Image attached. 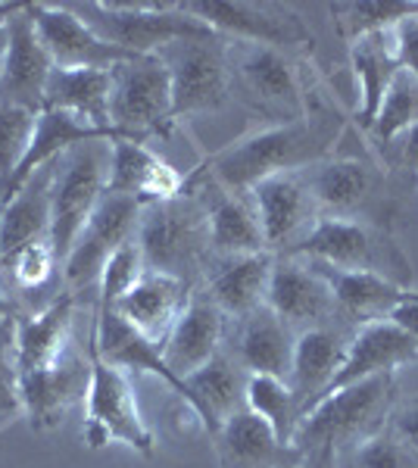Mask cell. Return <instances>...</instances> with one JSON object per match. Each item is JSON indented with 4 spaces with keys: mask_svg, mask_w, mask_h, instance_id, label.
<instances>
[{
    "mask_svg": "<svg viewBox=\"0 0 418 468\" xmlns=\"http://www.w3.org/2000/svg\"><path fill=\"white\" fill-rule=\"evenodd\" d=\"M344 125V112L316 90L313 107L303 119L253 128L244 138L212 150L200 165L231 194H250L265 178L306 172L309 165L334 156Z\"/></svg>",
    "mask_w": 418,
    "mask_h": 468,
    "instance_id": "1",
    "label": "cell"
},
{
    "mask_svg": "<svg viewBox=\"0 0 418 468\" xmlns=\"http://www.w3.org/2000/svg\"><path fill=\"white\" fill-rule=\"evenodd\" d=\"M134 244L147 271L172 275L197 288L212 256L203 197L188 185L185 194L172 200L144 203Z\"/></svg>",
    "mask_w": 418,
    "mask_h": 468,
    "instance_id": "2",
    "label": "cell"
},
{
    "mask_svg": "<svg viewBox=\"0 0 418 468\" xmlns=\"http://www.w3.org/2000/svg\"><path fill=\"white\" fill-rule=\"evenodd\" d=\"M228 72L231 97H238L269 125L303 119L318 90L316 81L303 72L300 59L269 44L228 41Z\"/></svg>",
    "mask_w": 418,
    "mask_h": 468,
    "instance_id": "3",
    "label": "cell"
},
{
    "mask_svg": "<svg viewBox=\"0 0 418 468\" xmlns=\"http://www.w3.org/2000/svg\"><path fill=\"white\" fill-rule=\"evenodd\" d=\"M322 218H349L393 231L400 209V181L378 160L366 156H328L303 172Z\"/></svg>",
    "mask_w": 418,
    "mask_h": 468,
    "instance_id": "4",
    "label": "cell"
},
{
    "mask_svg": "<svg viewBox=\"0 0 418 468\" xmlns=\"http://www.w3.org/2000/svg\"><path fill=\"white\" fill-rule=\"evenodd\" d=\"M66 6L88 28H94L103 41L134 57H156L172 41H185V37H219L181 4H156V0H110V4H101V0H85V4Z\"/></svg>",
    "mask_w": 418,
    "mask_h": 468,
    "instance_id": "5",
    "label": "cell"
},
{
    "mask_svg": "<svg viewBox=\"0 0 418 468\" xmlns=\"http://www.w3.org/2000/svg\"><path fill=\"white\" fill-rule=\"evenodd\" d=\"M397 399V375H378V378L334 390L300 419L294 447L303 452L331 447L344 456L369 434L381 431L387 412Z\"/></svg>",
    "mask_w": 418,
    "mask_h": 468,
    "instance_id": "6",
    "label": "cell"
},
{
    "mask_svg": "<svg viewBox=\"0 0 418 468\" xmlns=\"http://www.w3.org/2000/svg\"><path fill=\"white\" fill-rule=\"evenodd\" d=\"M94 313L88 315V362H91V381L85 397V428L81 437L91 450H103L106 443H125L138 456H154L156 437L154 428L144 421L138 397H134L132 375L123 368L110 366L94 344Z\"/></svg>",
    "mask_w": 418,
    "mask_h": 468,
    "instance_id": "7",
    "label": "cell"
},
{
    "mask_svg": "<svg viewBox=\"0 0 418 468\" xmlns=\"http://www.w3.org/2000/svg\"><path fill=\"white\" fill-rule=\"evenodd\" d=\"M294 256L338 271H369L402 288H413V262L402 253L393 231L349 218H318L303 247Z\"/></svg>",
    "mask_w": 418,
    "mask_h": 468,
    "instance_id": "8",
    "label": "cell"
},
{
    "mask_svg": "<svg viewBox=\"0 0 418 468\" xmlns=\"http://www.w3.org/2000/svg\"><path fill=\"white\" fill-rule=\"evenodd\" d=\"M110 125L123 141H166L175 132L172 81L159 57H134L110 69Z\"/></svg>",
    "mask_w": 418,
    "mask_h": 468,
    "instance_id": "9",
    "label": "cell"
},
{
    "mask_svg": "<svg viewBox=\"0 0 418 468\" xmlns=\"http://www.w3.org/2000/svg\"><path fill=\"white\" fill-rule=\"evenodd\" d=\"M113 141H88L66 150L53 163L50 181V244L59 262H66L75 238L85 229L94 207L106 194Z\"/></svg>",
    "mask_w": 418,
    "mask_h": 468,
    "instance_id": "10",
    "label": "cell"
},
{
    "mask_svg": "<svg viewBox=\"0 0 418 468\" xmlns=\"http://www.w3.org/2000/svg\"><path fill=\"white\" fill-rule=\"evenodd\" d=\"M169 69L175 122L203 112H219L231 103L228 37H185L156 54Z\"/></svg>",
    "mask_w": 418,
    "mask_h": 468,
    "instance_id": "11",
    "label": "cell"
},
{
    "mask_svg": "<svg viewBox=\"0 0 418 468\" xmlns=\"http://www.w3.org/2000/svg\"><path fill=\"white\" fill-rule=\"evenodd\" d=\"M141 207L144 203L134 197L103 194L63 262V271H59L63 275V291L75 293L79 300H97L106 262L125 244H132L134 234H138Z\"/></svg>",
    "mask_w": 418,
    "mask_h": 468,
    "instance_id": "12",
    "label": "cell"
},
{
    "mask_svg": "<svg viewBox=\"0 0 418 468\" xmlns=\"http://www.w3.org/2000/svg\"><path fill=\"white\" fill-rule=\"evenodd\" d=\"M185 6L191 16L209 26L216 35L228 41L269 44L278 50H303L313 48V28L296 16L287 4H250V0H188Z\"/></svg>",
    "mask_w": 418,
    "mask_h": 468,
    "instance_id": "13",
    "label": "cell"
},
{
    "mask_svg": "<svg viewBox=\"0 0 418 468\" xmlns=\"http://www.w3.org/2000/svg\"><path fill=\"white\" fill-rule=\"evenodd\" d=\"M247 197L253 203L265 250L272 256H294L322 218L303 172H284V176L265 178Z\"/></svg>",
    "mask_w": 418,
    "mask_h": 468,
    "instance_id": "14",
    "label": "cell"
},
{
    "mask_svg": "<svg viewBox=\"0 0 418 468\" xmlns=\"http://www.w3.org/2000/svg\"><path fill=\"white\" fill-rule=\"evenodd\" d=\"M19 397L26 419L32 431H53L66 421V415L79 399L88 397L91 381V362H88V344H75L66 356L35 372L16 375Z\"/></svg>",
    "mask_w": 418,
    "mask_h": 468,
    "instance_id": "15",
    "label": "cell"
},
{
    "mask_svg": "<svg viewBox=\"0 0 418 468\" xmlns=\"http://www.w3.org/2000/svg\"><path fill=\"white\" fill-rule=\"evenodd\" d=\"M28 13L57 69H113L134 59V54L103 41L66 4H28Z\"/></svg>",
    "mask_w": 418,
    "mask_h": 468,
    "instance_id": "16",
    "label": "cell"
},
{
    "mask_svg": "<svg viewBox=\"0 0 418 468\" xmlns=\"http://www.w3.org/2000/svg\"><path fill=\"white\" fill-rule=\"evenodd\" d=\"M265 306L291 324L296 335L322 324H338L331 284L313 262L300 256H275Z\"/></svg>",
    "mask_w": 418,
    "mask_h": 468,
    "instance_id": "17",
    "label": "cell"
},
{
    "mask_svg": "<svg viewBox=\"0 0 418 468\" xmlns=\"http://www.w3.org/2000/svg\"><path fill=\"white\" fill-rule=\"evenodd\" d=\"M296 346V331L284 319H278L269 306H260L244 319H228L222 350L244 368L247 375H291Z\"/></svg>",
    "mask_w": 418,
    "mask_h": 468,
    "instance_id": "18",
    "label": "cell"
},
{
    "mask_svg": "<svg viewBox=\"0 0 418 468\" xmlns=\"http://www.w3.org/2000/svg\"><path fill=\"white\" fill-rule=\"evenodd\" d=\"M188 185L203 197L209 225V247L216 256H238V253H263L265 240L260 218L253 213V203L247 194H231L219 185L203 165L188 172Z\"/></svg>",
    "mask_w": 418,
    "mask_h": 468,
    "instance_id": "19",
    "label": "cell"
},
{
    "mask_svg": "<svg viewBox=\"0 0 418 468\" xmlns=\"http://www.w3.org/2000/svg\"><path fill=\"white\" fill-rule=\"evenodd\" d=\"M272 269H275V256L269 250L238 253V256L212 253L197 288L222 309L225 319L234 322V319H244V315L265 306Z\"/></svg>",
    "mask_w": 418,
    "mask_h": 468,
    "instance_id": "20",
    "label": "cell"
},
{
    "mask_svg": "<svg viewBox=\"0 0 418 468\" xmlns=\"http://www.w3.org/2000/svg\"><path fill=\"white\" fill-rule=\"evenodd\" d=\"M53 72V59L38 37L28 4L10 19V48L0 59V101L32 112L44 110V88Z\"/></svg>",
    "mask_w": 418,
    "mask_h": 468,
    "instance_id": "21",
    "label": "cell"
},
{
    "mask_svg": "<svg viewBox=\"0 0 418 468\" xmlns=\"http://www.w3.org/2000/svg\"><path fill=\"white\" fill-rule=\"evenodd\" d=\"M418 362V337L393 322H371L353 331L347 346V356L334 375L328 394L344 390L349 384H359L378 375H397L402 366ZM325 394V397H328Z\"/></svg>",
    "mask_w": 418,
    "mask_h": 468,
    "instance_id": "22",
    "label": "cell"
},
{
    "mask_svg": "<svg viewBox=\"0 0 418 468\" xmlns=\"http://www.w3.org/2000/svg\"><path fill=\"white\" fill-rule=\"evenodd\" d=\"M188 172L166 163L150 144L138 141H113L110 147V178L106 194H123L141 203H159L185 194Z\"/></svg>",
    "mask_w": 418,
    "mask_h": 468,
    "instance_id": "23",
    "label": "cell"
},
{
    "mask_svg": "<svg viewBox=\"0 0 418 468\" xmlns=\"http://www.w3.org/2000/svg\"><path fill=\"white\" fill-rule=\"evenodd\" d=\"M225 331L228 319L222 315V309L212 303L200 288H194L185 313L178 315L169 337L163 341V359L169 366V372L175 378L188 381V375L207 366L216 353H222Z\"/></svg>",
    "mask_w": 418,
    "mask_h": 468,
    "instance_id": "24",
    "label": "cell"
},
{
    "mask_svg": "<svg viewBox=\"0 0 418 468\" xmlns=\"http://www.w3.org/2000/svg\"><path fill=\"white\" fill-rule=\"evenodd\" d=\"M349 337H353V331L340 328V324H322V328H309L296 335L287 388L294 394L300 419L328 394L334 375L347 356Z\"/></svg>",
    "mask_w": 418,
    "mask_h": 468,
    "instance_id": "25",
    "label": "cell"
},
{
    "mask_svg": "<svg viewBox=\"0 0 418 468\" xmlns=\"http://www.w3.org/2000/svg\"><path fill=\"white\" fill-rule=\"evenodd\" d=\"M94 344H97V353L110 362V366L123 368L128 375H154L172 388V394L178 399H185L188 406L194 410V394L188 388V381L175 378L169 372L163 359V346H156L154 341H147L144 335L128 324L116 309H101L97 306L94 313Z\"/></svg>",
    "mask_w": 418,
    "mask_h": 468,
    "instance_id": "26",
    "label": "cell"
},
{
    "mask_svg": "<svg viewBox=\"0 0 418 468\" xmlns=\"http://www.w3.org/2000/svg\"><path fill=\"white\" fill-rule=\"evenodd\" d=\"M212 447L219 468H296L306 459V452L294 443H281L250 410L231 415L212 437Z\"/></svg>",
    "mask_w": 418,
    "mask_h": 468,
    "instance_id": "27",
    "label": "cell"
},
{
    "mask_svg": "<svg viewBox=\"0 0 418 468\" xmlns=\"http://www.w3.org/2000/svg\"><path fill=\"white\" fill-rule=\"evenodd\" d=\"M194 288L172 275H159V271H144L132 291L116 303V313L132 324L138 335L156 346L169 337L172 324L185 313L188 300H191Z\"/></svg>",
    "mask_w": 418,
    "mask_h": 468,
    "instance_id": "28",
    "label": "cell"
},
{
    "mask_svg": "<svg viewBox=\"0 0 418 468\" xmlns=\"http://www.w3.org/2000/svg\"><path fill=\"white\" fill-rule=\"evenodd\" d=\"M349 69H353L356 90H359V107H356V122L362 132H369L375 122L387 88L393 85L400 72L397 48H393V28L381 32H366L349 41Z\"/></svg>",
    "mask_w": 418,
    "mask_h": 468,
    "instance_id": "29",
    "label": "cell"
},
{
    "mask_svg": "<svg viewBox=\"0 0 418 468\" xmlns=\"http://www.w3.org/2000/svg\"><path fill=\"white\" fill-rule=\"evenodd\" d=\"M247 378L250 375L225 350L216 353L194 375H188V388L194 394V412L209 437H216V431L231 415L247 410Z\"/></svg>",
    "mask_w": 418,
    "mask_h": 468,
    "instance_id": "30",
    "label": "cell"
},
{
    "mask_svg": "<svg viewBox=\"0 0 418 468\" xmlns=\"http://www.w3.org/2000/svg\"><path fill=\"white\" fill-rule=\"evenodd\" d=\"M44 110H59L81 122L119 134L110 125V69H57L53 66L44 88Z\"/></svg>",
    "mask_w": 418,
    "mask_h": 468,
    "instance_id": "31",
    "label": "cell"
},
{
    "mask_svg": "<svg viewBox=\"0 0 418 468\" xmlns=\"http://www.w3.org/2000/svg\"><path fill=\"white\" fill-rule=\"evenodd\" d=\"M50 181L53 165L35 172L28 185L0 209V262L35 240L50 238Z\"/></svg>",
    "mask_w": 418,
    "mask_h": 468,
    "instance_id": "32",
    "label": "cell"
},
{
    "mask_svg": "<svg viewBox=\"0 0 418 468\" xmlns=\"http://www.w3.org/2000/svg\"><path fill=\"white\" fill-rule=\"evenodd\" d=\"M63 269L57 250H53L50 238L35 240V244L22 247L16 256H10L6 262H0V291L4 293H19V297H28V293H41L48 291L57 278V271Z\"/></svg>",
    "mask_w": 418,
    "mask_h": 468,
    "instance_id": "33",
    "label": "cell"
},
{
    "mask_svg": "<svg viewBox=\"0 0 418 468\" xmlns=\"http://www.w3.org/2000/svg\"><path fill=\"white\" fill-rule=\"evenodd\" d=\"M247 410L272 428L281 443H294V431L300 425L294 394L284 378L275 375H250L247 378Z\"/></svg>",
    "mask_w": 418,
    "mask_h": 468,
    "instance_id": "34",
    "label": "cell"
},
{
    "mask_svg": "<svg viewBox=\"0 0 418 468\" xmlns=\"http://www.w3.org/2000/svg\"><path fill=\"white\" fill-rule=\"evenodd\" d=\"M415 122H418V79L400 69L393 85L387 88L381 110H378L375 122H371L366 134H369L371 147H381Z\"/></svg>",
    "mask_w": 418,
    "mask_h": 468,
    "instance_id": "35",
    "label": "cell"
},
{
    "mask_svg": "<svg viewBox=\"0 0 418 468\" xmlns=\"http://www.w3.org/2000/svg\"><path fill=\"white\" fill-rule=\"evenodd\" d=\"M35 122L38 112L0 101V200H4L6 187H10L22 156H26L28 141L35 134Z\"/></svg>",
    "mask_w": 418,
    "mask_h": 468,
    "instance_id": "36",
    "label": "cell"
},
{
    "mask_svg": "<svg viewBox=\"0 0 418 468\" xmlns=\"http://www.w3.org/2000/svg\"><path fill=\"white\" fill-rule=\"evenodd\" d=\"M409 13H413V4H334L331 6L334 26H338L340 37H347V44L366 32L393 28Z\"/></svg>",
    "mask_w": 418,
    "mask_h": 468,
    "instance_id": "37",
    "label": "cell"
},
{
    "mask_svg": "<svg viewBox=\"0 0 418 468\" xmlns=\"http://www.w3.org/2000/svg\"><path fill=\"white\" fill-rule=\"evenodd\" d=\"M144 271H147L144 269V256L138 250V244L132 240V244H125L123 250L106 262L101 288H97V306L116 309V303L134 288V284H138V278L144 275Z\"/></svg>",
    "mask_w": 418,
    "mask_h": 468,
    "instance_id": "38",
    "label": "cell"
},
{
    "mask_svg": "<svg viewBox=\"0 0 418 468\" xmlns=\"http://www.w3.org/2000/svg\"><path fill=\"white\" fill-rule=\"evenodd\" d=\"M344 456L349 459V468H418V459L387 428L369 434Z\"/></svg>",
    "mask_w": 418,
    "mask_h": 468,
    "instance_id": "39",
    "label": "cell"
},
{
    "mask_svg": "<svg viewBox=\"0 0 418 468\" xmlns=\"http://www.w3.org/2000/svg\"><path fill=\"white\" fill-rule=\"evenodd\" d=\"M378 150V163L391 178H397L400 185H413L418 178V122L409 125L406 132L397 134L393 141L375 147Z\"/></svg>",
    "mask_w": 418,
    "mask_h": 468,
    "instance_id": "40",
    "label": "cell"
},
{
    "mask_svg": "<svg viewBox=\"0 0 418 468\" xmlns=\"http://www.w3.org/2000/svg\"><path fill=\"white\" fill-rule=\"evenodd\" d=\"M384 428L418 459V394L400 397L387 412Z\"/></svg>",
    "mask_w": 418,
    "mask_h": 468,
    "instance_id": "41",
    "label": "cell"
},
{
    "mask_svg": "<svg viewBox=\"0 0 418 468\" xmlns=\"http://www.w3.org/2000/svg\"><path fill=\"white\" fill-rule=\"evenodd\" d=\"M393 48H397L400 69L418 79V13H415V4H413V13L393 26Z\"/></svg>",
    "mask_w": 418,
    "mask_h": 468,
    "instance_id": "42",
    "label": "cell"
},
{
    "mask_svg": "<svg viewBox=\"0 0 418 468\" xmlns=\"http://www.w3.org/2000/svg\"><path fill=\"white\" fill-rule=\"evenodd\" d=\"M19 415H26V410H22L16 368H13L10 356H4L0 359V431H4L6 425H13Z\"/></svg>",
    "mask_w": 418,
    "mask_h": 468,
    "instance_id": "43",
    "label": "cell"
},
{
    "mask_svg": "<svg viewBox=\"0 0 418 468\" xmlns=\"http://www.w3.org/2000/svg\"><path fill=\"white\" fill-rule=\"evenodd\" d=\"M296 468H344V459H340L338 450L325 447V450H313L306 452V459H303Z\"/></svg>",
    "mask_w": 418,
    "mask_h": 468,
    "instance_id": "44",
    "label": "cell"
},
{
    "mask_svg": "<svg viewBox=\"0 0 418 468\" xmlns=\"http://www.w3.org/2000/svg\"><path fill=\"white\" fill-rule=\"evenodd\" d=\"M13 353V319L0 322V359Z\"/></svg>",
    "mask_w": 418,
    "mask_h": 468,
    "instance_id": "45",
    "label": "cell"
},
{
    "mask_svg": "<svg viewBox=\"0 0 418 468\" xmlns=\"http://www.w3.org/2000/svg\"><path fill=\"white\" fill-rule=\"evenodd\" d=\"M10 319H16V303L0 291V322H10Z\"/></svg>",
    "mask_w": 418,
    "mask_h": 468,
    "instance_id": "46",
    "label": "cell"
},
{
    "mask_svg": "<svg viewBox=\"0 0 418 468\" xmlns=\"http://www.w3.org/2000/svg\"><path fill=\"white\" fill-rule=\"evenodd\" d=\"M6 48H10V26H0V59H4Z\"/></svg>",
    "mask_w": 418,
    "mask_h": 468,
    "instance_id": "47",
    "label": "cell"
},
{
    "mask_svg": "<svg viewBox=\"0 0 418 468\" xmlns=\"http://www.w3.org/2000/svg\"><path fill=\"white\" fill-rule=\"evenodd\" d=\"M415 187H418V178H415Z\"/></svg>",
    "mask_w": 418,
    "mask_h": 468,
    "instance_id": "48",
    "label": "cell"
}]
</instances>
